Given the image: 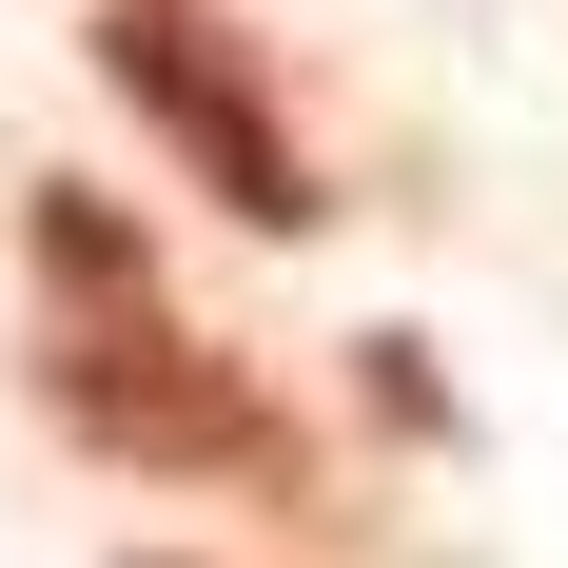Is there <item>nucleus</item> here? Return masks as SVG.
Listing matches in <instances>:
<instances>
[{
    "label": "nucleus",
    "instance_id": "obj_1",
    "mask_svg": "<svg viewBox=\"0 0 568 568\" xmlns=\"http://www.w3.org/2000/svg\"><path fill=\"white\" fill-rule=\"evenodd\" d=\"M40 412L79 432V452H118V470L294 490L275 393H255L235 353H196V334H176V314H158V275H79V294H59V334H40Z\"/></svg>",
    "mask_w": 568,
    "mask_h": 568
},
{
    "label": "nucleus",
    "instance_id": "obj_2",
    "mask_svg": "<svg viewBox=\"0 0 568 568\" xmlns=\"http://www.w3.org/2000/svg\"><path fill=\"white\" fill-rule=\"evenodd\" d=\"M99 59H118V99L158 118V138H176L196 176H216V196H235L255 235H314V216H334V196H314V158H294V118L255 99V79H235V59L196 40V20H176V0H118V20H99Z\"/></svg>",
    "mask_w": 568,
    "mask_h": 568
}]
</instances>
